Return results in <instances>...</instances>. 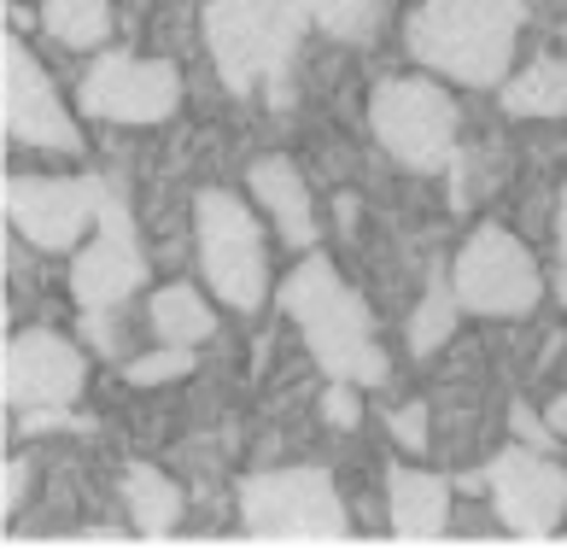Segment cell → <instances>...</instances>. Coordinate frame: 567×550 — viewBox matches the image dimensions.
Returning <instances> with one entry per match:
<instances>
[{"label": "cell", "mask_w": 567, "mask_h": 550, "mask_svg": "<svg viewBox=\"0 0 567 550\" xmlns=\"http://www.w3.org/2000/svg\"><path fill=\"white\" fill-rule=\"evenodd\" d=\"M509 428H515L520 446H533V451H550V446H556V439H550V434H556V428H550V416L538 421L533 405H515V410H509Z\"/></svg>", "instance_id": "cell-25"}, {"label": "cell", "mask_w": 567, "mask_h": 550, "mask_svg": "<svg viewBox=\"0 0 567 550\" xmlns=\"http://www.w3.org/2000/svg\"><path fill=\"white\" fill-rule=\"evenodd\" d=\"M322 416H328V428H357V421H363V405H357L351 380H333L322 393Z\"/></svg>", "instance_id": "cell-24"}, {"label": "cell", "mask_w": 567, "mask_h": 550, "mask_svg": "<svg viewBox=\"0 0 567 550\" xmlns=\"http://www.w3.org/2000/svg\"><path fill=\"white\" fill-rule=\"evenodd\" d=\"M240 521L264 544H340L346 503L328 469H264L240 480Z\"/></svg>", "instance_id": "cell-4"}, {"label": "cell", "mask_w": 567, "mask_h": 550, "mask_svg": "<svg viewBox=\"0 0 567 550\" xmlns=\"http://www.w3.org/2000/svg\"><path fill=\"white\" fill-rule=\"evenodd\" d=\"M509 118H567V59H533L515 82H503Z\"/></svg>", "instance_id": "cell-17"}, {"label": "cell", "mask_w": 567, "mask_h": 550, "mask_svg": "<svg viewBox=\"0 0 567 550\" xmlns=\"http://www.w3.org/2000/svg\"><path fill=\"white\" fill-rule=\"evenodd\" d=\"M7 223L35 252H76L94 235L112 187L100 176H7Z\"/></svg>", "instance_id": "cell-7"}, {"label": "cell", "mask_w": 567, "mask_h": 550, "mask_svg": "<svg viewBox=\"0 0 567 550\" xmlns=\"http://www.w3.org/2000/svg\"><path fill=\"white\" fill-rule=\"evenodd\" d=\"M556 299H561V310H567V258H561V269H556Z\"/></svg>", "instance_id": "cell-30"}, {"label": "cell", "mask_w": 567, "mask_h": 550, "mask_svg": "<svg viewBox=\"0 0 567 550\" xmlns=\"http://www.w3.org/2000/svg\"><path fill=\"white\" fill-rule=\"evenodd\" d=\"M30 492V462H7V492H0V516H12L18 510V498H24Z\"/></svg>", "instance_id": "cell-26"}, {"label": "cell", "mask_w": 567, "mask_h": 550, "mask_svg": "<svg viewBox=\"0 0 567 550\" xmlns=\"http://www.w3.org/2000/svg\"><path fill=\"white\" fill-rule=\"evenodd\" d=\"M369 130L404 171L456 164V100L433 77H386L369 94Z\"/></svg>", "instance_id": "cell-5"}, {"label": "cell", "mask_w": 567, "mask_h": 550, "mask_svg": "<svg viewBox=\"0 0 567 550\" xmlns=\"http://www.w3.org/2000/svg\"><path fill=\"white\" fill-rule=\"evenodd\" d=\"M76 105L100 123H164L182 105V71L141 53H106L82 77Z\"/></svg>", "instance_id": "cell-9"}, {"label": "cell", "mask_w": 567, "mask_h": 550, "mask_svg": "<svg viewBox=\"0 0 567 550\" xmlns=\"http://www.w3.org/2000/svg\"><path fill=\"white\" fill-rule=\"evenodd\" d=\"M194 235H199V269L217 299L235 310H258L269 293V258L246 200H235L228 187H205L194 200Z\"/></svg>", "instance_id": "cell-6"}, {"label": "cell", "mask_w": 567, "mask_h": 550, "mask_svg": "<svg viewBox=\"0 0 567 550\" xmlns=\"http://www.w3.org/2000/svg\"><path fill=\"white\" fill-rule=\"evenodd\" d=\"M0 123H7V141L18 146H48V153H76L82 146L65 100L53 94L41 59L18 41V30H7V41H0Z\"/></svg>", "instance_id": "cell-11"}, {"label": "cell", "mask_w": 567, "mask_h": 550, "mask_svg": "<svg viewBox=\"0 0 567 550\" xmlns=\"http://www.w3.org/2000/svg\"><path fill=\"white\" fill-rule=\"evenodd\" d=\"M386 510H392V533L404 539V544L445 539L451 480H445V475H427V469H392V480H386Z\"/></svg>", "instance_id": "cell-15"}, {"label": "cell", "mask_w": 567, "mask_h": 550, "mask_svg": "<svg viewBox=\"0 0 567 550\" xmlns=\"http://www.w3.org/2000/svg\"><path fill=\"white\" fill-rule=\"evenodd\" d=\"M305 24H310L305 0H212L205 48L217 59L223 89H235V94L276 89L281 94Z\"/></svg>", "instance_id": "cell-3"}, {"label": "cell", "mask_w": 567, "mask_h": 550, "mask_svg": "<svg viewBox=\"0 0 567 550\" xmlns=\"http://www.w3.org/2000/svg\"><path fill=\"white\" fill-rule=\"evenodd\" d=\"M486 486H492L497 521L520 539H550L567 516V469H556V462L533 446L497 451L492 469H486Z\"/></svg>", "instance_id": "cell-12"}, {"label": "cell", "mask_w": 567, "mask_h": 550, "mask_svg": "<svg viewBox=\"0 0 567 550\" xmlns=\"http://www.w3.org/2000/svg\"><path fill=\"white\" fill-rule=\"evenodd\" d=\"M310 24L328 30L333 41H374L386 18V0H305Z\"/></svg>", "instance_id": "cell-21"}, {"label": "cell", "mask_w": 567, "mask_h": 550, "mask_svg": "<svg viewBox=\"0 0 567 550\" xmlns=\"http://www.w3.org/2000/svg\"><path fill=\"white\" fill-rule=\"evenodd\" d=\"M41 24L59 48H100L112 35V0H41Z\"/></svg>", "instance_id": "cell-19"}, {"label": "cell", "mask_w": 567, "mask_h": 550, "mask_svg": "<svg viewBox=\"0 0 567 550\" xmlns=\"http://www.w3.org/2000/svg\"><path fill=\"white\" fill-rule=\"evenodd\" d=\"M246 182H251V200H258L269 217H276L281 241H287L292 252H310V246H317V205H310V187H305V176H299V164L281 159V153H269V159H258V164L246 171Z\"/></svg>", "instance_id": "cell-14"}, {"label": "cell", "mask_w": 567, "mask_h": 550, "mask_svg": "<svg viewBox=\"0 0 567 550\" xmlns=\"http://www.w3.org/2000/svg\"><path fill=\"white\" fill-rule=\"evenodd\" d=\"M141 282H146V252H141V235H135V217L117 194H106L94 235L82 241L76 258H71V293L89 316H106L130 299Z\"/></svg>", "instance_id": "cell-10"}, {"label": "cell", "mask_w": 567, "mask_h": 550, "mask_svg": "<svg viewBox=\"0 0 567 550\" xmlns=\"http://www.w3.org/2000/svg\"><path fill=\"white\" fill-rule=\"evenodd\" d=\"M550 428H556V434H567V393L550 405Z\"/></svg>", "instance_id": "cell-29"}, {"label": "cell", "mask_w": 567, "mask_h": 550, "mask_svg": "<svg viewBox=\"0 0 567 550\" xmlns=\"http://www.w3.org/2000/svg\"><path fill=\"white\" fill-rule=\"evenodd\" d=\"M386 428H392V439L404 451H427L433 439H427V405H404V410H392L386 416Z\"/></svg>", "instance_id": "cell-23"}, {"label": "cell", "mask_w": 567, "mask_h": 550, "mask_svg": "<svg viewBox=\"0 0 567 550\" xmlns=\"http://www.w3.org/2000/svg\"><path fill=\"white\" fill-rule=\"evenodd\" d=\"M82 544H117L123 533H112V527H89V533H76Z\"/></svg>", "instance_id": "cell-27"}, {"label": "cell", "mask_w": 567, "mask_h": 550, "mask_svg": "<svg viewBox=\"0 0 567 550\" xmlns=\"http://www.w3.org/2000/svg\"><path fill=\"white\" fill-rule=\"evenodd\" d=\"M456 310H462L456 287H445V269H433V275H427V293H422V305H415V316H410V352H415V357H433L439 346L451 340V328H456Z\"/></svg>", "instance_id": "cell-20"}, {"label": "cell", "mask_w": 567, "mask_h": 550, "mask_svg": "<svg viewBox=\"0 0 567 550\" xmlns=\"http://www.w3.org/2000/svg\"><path fill=\"white\" fill-rule=\"evenodd\" d=\"M187 369H194V346H171V340H164L158 352L135 357V364L123 369V375H130L135 387H158V380H182Z\"/></svg>", "instance_id": "cell-22"}, {"label": "cell", "mask_w": 567, "mask_h": 550, "mask_svg": "<svg viewBox=\"0 0 567 550\" xmlns=\"http://www.w3.org/2000/svg\"><path fill=\"white\" fill-rule=\"evenodd\" d=\"M556 235H561V246H567V182H561V200H556Z\"/></svg>", "instance_id": "cell-28"}, {"label": "cell", "mask_w": 567, "mask_h": 550, "mask_svg": "<svg viewBox=\"0 0 567 550\" xmlns=\"http://www.w3.org/2000/svg\"><path fill=\"white\" fill-rule=\"evenodd\" d=\"M281 310L299 323L310 357H317L333 380H351V387H381L386 380V352H381L369 305L340 282V269H333L317 246H310L305 264L281 282Z\"/></svg>", "instance_id": "cell-1"}, {"label": "cell", "mask_w": 567, "mask_h": 550, "mask_svg": "<svg viewBox=\"0 0 567 550\" xmlns=\"http://www.w3.org/2000/svg\"><path fill=\"white\" fill-rule=\"evenodd\" d=\"M123 498H130V516H135L141 539H171L182 510H187L182 486L164 469H153V462H130V475H123Z\"/></svg>", "instance_id": "cell-16"}, {"label": "cell", "mask_w": 567, "mask_h": 550, "mask_svg": "<svg viewBox=\"0 0 567 550\" xmlns=\"http://www.w3.org/2000/svg\"><path fill=\"white\" fill-rule=\"evenodd\" d=\"M451 287H456L462 310H474V316H527L538 305V258L509 228L480 223L456 252Z\"/></svg>", "instance_id": "cell-8"}, {"label": "cell", "mask_w": 567, "mask_h": 550, "mask_svg": "<svg viewBox=\"0 0 567 550\" xmlns=\"http://www.w3.org/2000/svg\"><path fill=\"white\" fill-rule=\"evenodd\" d=\"M82 380H89V364L82 352L53 328H24L7 340V357H0V393H7L12 410H59L76 405Z\"/></svg>", "instance_id": "cell-13"}, {"label": "cell", "mask_w": 567, "mask_h": 550, "mask_svg": "<svg viewBox=\"0 0 567 550\" xmlns=\"http://www.w3.org/2000/svg\"><path fill=\"white\" fill-rule=\"evenodd\" d=\"M520 18V0H422L410 12V53L445 82L492 89L515 59Z\"/></svg>", "instance_id": "cell-2"}, {"label": "cell", "mask_w": 567, "mask_h": 550, "mask_svg": "<svg viewBox=\"0 0 567 550\" xmlns=\"http://www.w3.org/2000/svg\"><path fill=\"white\" fill-rule=\"evenodd\" d=\"M153 328H158V340H171V346H199V340H212L217 316H212V305H205L194 287L176 282V287H158Z\"/></svg>", "instance_id": "cell-18"}]
</instances>
